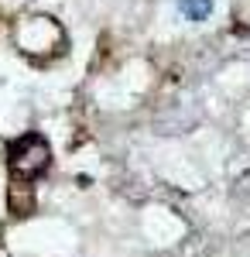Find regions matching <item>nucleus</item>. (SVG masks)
Instances as JSON below:
<instances>
[{"mask_svg":"<svg viewBox=\"0 0 250 257\" xmlns=\"http://www.w3.org/2000/svg\"><path fill=\"white\" fill-rule=\"evenodd\" d=\"M7 158H11V172L24 182H31V178H41L48 172V165H52V148H48V141L41 138V134H24V138L11 141V151H7Z\"/></svg>","mask_w":250,"mask_h":257,"instance_id":"obj_1","label":"nucleus"},{"mask_svg":"<svg viewBox=\"0 0 250 257\" xmlns=\"http://www.w3.org/2000/svg\"><path fill=\"white\" fill-rule=\"evenodd\" d=\"M178 7L189 21H206L212 14V0H182Z\"/></svg>","mask_w":250,"mask_h":257,"instance_id":"obj_2","label":"nucleus"}]
</instances>
